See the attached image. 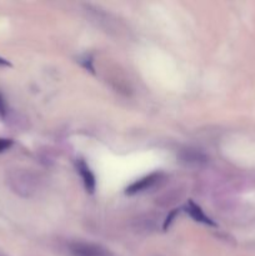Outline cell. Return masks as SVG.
<instances>
[{
  "mask_svg": "<svg viewBox=\"0 0 255 256\" xmlns=\"http://www.w3.org/2000/svg\"><path fill=\"white\" fill-rule=\"evenodd\" d=\"M5 115H6V105H5V102L4 99H2V96L0 95V116L4 118Z\"/></svg>",
  "mask_w": 255,
  "mask_h": 256,
  "instance_id": "cell-8",
  "label": "cell"
},
{
  "mask_svg": "<svg viewBox=\"0 0 255 256\" xmlns=\"http://www.w3.org/2000/svg\"><path fill=\"white\" fill-rule=\"evenodd\" d=\"M76 170L80 174V176H82V180L84 182V186L86 189V192H94L95 188H96V180H95V175L90 170L89 165L82 159H79L76 162Z\"/></svg>",
  "mask_w": 255,
  "mask_h": 256,
  "instance_id": "cell-4",
  "label": "cell"
},
{
  "mask_svg": "<svg viewBox=\"0 0 255 256\" xmlns=\"http://www.w3.org/2000/svg\"><path fill=\"white\" fill-rule=\"evenodd\" d=\"M180 159L184 162L185 164L189 165H202L206 162V156L202 154V152H198L195 149H186L182 150L180 154Z\"/></svg>",
  "mask_w": 255,
  "mask_h": 256,
  "instance_id": "cell-6",
  "label": "cell"
},
{
  "mask_svg": "<svg viewBox=\"0 0 255 256\" xmlns=\"http://www.w3.org/2000/svg\"><path fill=\"white\" fill-rule=\"evenodd\" d=\"M10 66H12V64H10L6 59L0 56V68H10Z\"/></svg>",
  "mask_w": 255,
  "mask_h": 256,
  "instance_id": "cell-9",
  "label": "cell"
},
{
  "mask_svg": "<svg viewBox=\"0 0 255 256\" xmlns=\"http://www.w3.org/2000/svg\"><path fill=\"white\" fill-rule=\"evenodd\" d=\"M72 256H114L108 248L90 242H72L69 244Z\"/></svg>",
  "mask_w": 255,
  "mask_h": 256,
  "instance_id": "cell-2",
  "label": "cell"
},
{
  "mask_svg": "<svg viewBox=\"0 0 255 256\" xmlns=\"http://www.w3.org/2000/svg\"><path fill=\"white\" fill-rule=\"evenodd\" d=\"M40 178L29 169L16 168L8 172L6 184L12 192L22 198H32L39 192Z\"/></svg>",
  "mask_w": 255,
  "mask_h": 256,
  "instance_id": "cell-1",
  "label": "cell"
},
{
  "mask_svg": "<svg viewBox=\"0 0 255 256\" xmlns=\"http://www.w3.org/2000/svg\"><path fill=\"white\" fill-rule=\"evenodd\" d=\"M12 146V140L6 138H0V152H4Z\"/></svg>",
  "mask_w": 255,
  "mask_h": 256,
  "instance_id": "cell-7",
  "label": "cell"
},
{
  "mask_svg": "<svg viewBox=\"0 0 255 256\" xmlns=\"http://www.w3.org/2000/svg\"><path fill=\"white\" fill-rule=\"evenodd\" d=\"M162 172H152V174L146 175V176L142 178V179L136 180L132 184H130L129 186L126 188L125 192L128 195H134L138 194V192H142L148 189H152L160 179H162Z\"/></svg>",
  "mask_w": 255,
  "mask_h": 256,
  "instance_id": "cell-3",
  "label": "cell"
},
{
  "mask_svg": "<svg viewBox=\"0 0 255 256\" xmlns=\"http://www.w3.org/2000/svg\"><path fill=\"white\" fill-rule=\"evenodd\" d=\"M185 209H186V212L189 214V216L192 218V220H195L196 222H202V224L209 225V226H215V225H216L204 212H202V208L198 204H195L192 200H189V202H188Z\"/></svg>",
  "mask_w": 255,
  "mask_h": 256,
  "instance_id": "cell-5",
  "label": "cell"
},
{
  "mask_svg": "<svg viewBox=\"0 0 255 256\" xmlns=\"http://www.w3.org/2000/svg\"><path fill=\"white\" fill-rule=\"evenodd\" d=\"M0 256H2V255H0Z\"/></svg>",
  "mask_w": 255,
  "mask_h": 256,
  "instance_id": "cell-10",
  "label": "cell"
}]
</instances>
